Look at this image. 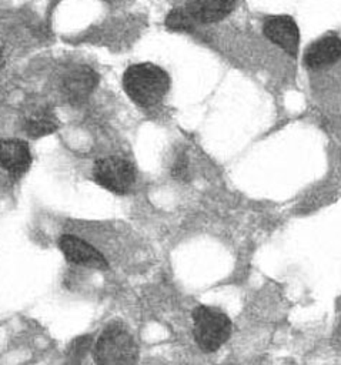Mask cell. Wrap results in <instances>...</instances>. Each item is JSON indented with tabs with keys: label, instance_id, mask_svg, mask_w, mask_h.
Returning a JSON list of instances; mask_svg holds the SVG:
<instances>
[{
	"label": "cell",
	"instance_id": "obj_14",
	"mask_svg": "<svg viewBox=\"0 0 341 365\" xmlns=\"http://www.w3.org/2000/svg\"><path fill=\"white\" fill-rule=\"evenodd\" d=\"M88 346H90V338L88 336H80L74 342H71V346H70L71 355L73 356L83 355L88 349Z\"/></svg>",
	"mask_w": 341,
	"mask_h": 365
},
{
	"label": "cell",
	"instance_id": "obj_7",
	"mask_svg": "<svg viewBox=\"0 0 341 365\" xmlns=\"http://www.w3.org/2000/svg\"><path fill=\"white\" fill-rule=\"evenodd\" d=\"M98 77L96 71L86 66H77L71 68L61 81V90L64 97L74 104L83 103L97 86Z\"/></svg>",
	"mask_w": 341,
	"mask_h": 365
},
{
	"label": "cell",
	"instance_id": "obj_3",
	"mask_svg": "<svg viewBox=\"0 0 341 365\" xmlns=\"http://www.w3.org/2000/svg\"><path fill=\"white\" fill-rule=\"evenodd\" d=\"M94 358L106 365L131 364L137 358V344L123 325L110 324L96 341Z\"/></svg>",
	"mask_w": 341,
	"mask_h": 365
},
{
	"label": "cell",
	"instance_id": "obj_4",
	"mask_svg": "<svg viewBox=\"0 0 341 365\" xmlns=\"http://www.w3.org/2000/svg\"><path fill=\"white\" fill-rule=\"evenodd\" d=\"M93 175L97 184L116 194L127 192L136 180L133 164L121 157L97 160L93 168Z\"/></svg>",
	"mask_w": 341,
	"mask_h": 365
},
{
	"label": "cell",
	"instance_id": "obj_13",
	"mask_svg": "<svg viewBox=\"0 0 341 365\" xmlns=\"http://www.w3.org/2000/svg\"><path fill=\"white\" fill-rule=\"evenodd\" d=\"M171 175L178 180V181H187L190 177V170H188V161L184 154H180L173 165H171Z\"/></svg>",
	"mask_w": 341,
	"mask_h": 365
},
{
	"label": "cell",
	"instance_id": "obj_11",
	"mask_svg": "<svg viewBox=\"0 0 341 365\" xmlns=\"http://www.w3.org/2000/svg\"><path fill=\"white\" fill-rule=\"evenodd\" d=\"M23 128L27 133V135L33 138H40L54 133L58 128V121L50 110L37 108L31 111L29 115H26Z\"/></svg>",
	"mask_w": 341,
	"mask_h": 365
},
{
	"label": "cell",
	"instance_id": "obj_10",
	"mask_svg": "<svg viewBox=\"0 0 341 365\" xmlns=\"http://www.w3.org/2000/svg\"><path fill=\"white\" fill-rule=\"evenodd\" d=\"M234 4L235 0H190L187 9L195 23H214L224 19Z\"/></svg>",
	"mask_w": 341,
	"mask_h": 365
},
{
	"label": "cell",
	"instance_id": "obj_12",
	"mask_svg": "<svg viewBox=\"0 0 341 365\" xmlns=\"http://www.w3.org/2000/svg\"><path fill=\"white\" fill-rule=\"evenodd\" d=\"M194 26H195V20L191 16L187 6L171 10L166 17V27L173 31H188Z\"/></svg>",
	"mask_w": 341,
	"mask_h": 365
},
{
	"label": "cell",
	"instance_id": "obj_9",
	"mask_svg": "<svg viewBox=\"0 0 341 365\" xmlns=\"http://www.w3.org/2000/svg\"><path fill=\"white\" fill-rule=\"evenodd\" d=\"M341 57V38L328 34L314 41L304 54V63L310 68H321L334 64Z\"/></svg>",
	"mask_w": 341,
	"mask_h": 365
},
{
	"label": "cell",
	"instance_id": "obj_6",
	"mask_svg": "<svg viewBox=\"0 0 341 365\" xmlns=\"http://www.w3.org/2000/svg\"><path fill=\"white\" fill-rule=\"evenodd\" d=\"M264 34L270 41L280 46L288 54H297L300 31L290 16H273L267 19L264 23Z\"/></svg>",
	"mask_w": 341,
	"mask_h": 365
},
{
	"label": "cell",
	"instance_id": "obj_15",
	"mask_svg": "<svg viewBox=\"0 0 341 365\" xmlns=\"http://www.w3.org/2000/svg\"><path fill=\"white\" fill-rule=\"evenodd\" d=\"M3 64H4V53H3V47L0 46V70H1Z\"/></svg>",
	"mask_w": 341,
	"mask_h": 365
},
{
	"label": "cell",
	"instance_id": "obj_8",
	"mask_svg": "<svg viewBox=\"0 0 341 365\" xmlns=\"http://www.w3.org/2000/svg\"><path fill=\"white\" fill-rule=\"evenodd\" d=\"M31 163V154L29 145L16 138L0 140V165L11 175H23Z\"/></svg>",
	"mask_w": 341,
	"mask_h": 365
},
{
	"label": "cell",
	"instance_id": "obj_2",
	"mask_svg": "<svg viewBox=\"0 0 341 365\" xmlns=\"http://www.w3.org/2000/svg\"><path fill=\"white\" fill-rule=\"evenodd\" d=\"M193 334L203 351L214 352L230 338L231 321L218 308L200 305L193 311Z\"/></svg>",
	"mask_w": 341,
	"mask_h": 365
},
{
	"label": "cell",
	"instance_id": "obj_1",
	"mask_svg": "<svg viewBox=\"0 0 341 365\" xmlns=\"http://www.w3.org/2000/svg\"><path fill=\"white\" fill-rule=\"evenodd\" d=\"M127 96L141 107L156 106L163 100L170 87L167 73L156 64L140 63L128 67L123 76Z\"/></svg>",
	"mask_w": 341,
	"mask_h": 365
},
{
	"label": "cell",
	"instance_id": "obj_5",
	"mask_svg": "<svg viewBox=\"0 0 341 365\" xmlns=\"http://www.w3.org/2000/svg\"><path fill=\"white\" fill-rule=\"evenodd\" d=\"M58 247L64 257L77 265H84L96 269L107 268V261L100 254V251H97L93 245H90L88 242L78 237L66 234L60 237Z\"/></svg>",
	"mask_w": 341,
	"mask_h": 365
}]
</instances>
